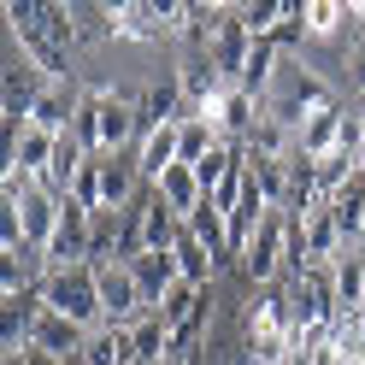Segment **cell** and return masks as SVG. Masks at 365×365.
I'll list each match as a JSON object with an SVG mask.
<instances>
[{
	"label": "cell",
	"instance_id": "1",
	"mask_svg": "<svg viewBox=\"0 0 365 365\" xmlns=\"http://www.w3.org/2000/svg\"><path fill=\"white\" fill-rule=\"evenodd\" d=\"M6 30H12V48L24 53L30 65L48 83L71 77V41H77V18L71 6H36V0H6Z\"/></svg>",
	"mask_w": 365,
	"mask_h": 365
},
{
	"label": "cell",
	"instance_id": "2",
	"mask_svg": "<svg viewBox=\"0 0 365 365\" xmlns=\"http://www.w3.org/2000/svg\"><path fill=\"white\" fill-rule=\"evenodd\" d=\"M330 106H336V88L318 77L312 65L289 59V65H283V77H277V88H271V101H265L259 112H265V118H277L283 130L301 135V130L318 118V112H330Z\"/></svg>",
	"mask_w": 365,
	"mask_h": 365
},
{
	"label": "cell",
	"instance_id": "3",
	"mask_svg": "<svg viewBox=\"0 0 365 365\" xmlns=\"http://www.w3.org/2000/svg\"><path fill=\"white\" fill-rule=\"evenodd\" d=\"M36 294H41V307L65 312V318H71V324H83V330H101V324H106L95 265H59V271H48V277H41Z\"/></svg>",
	"mask_w": 365,
	"mask_h": 365
},
{
	"label": "cell",
	"instance_id": "4",
	"mask_svg": "<svg viewBox=\"0 0 365 365\" xmlns=\"http://www.w3.org/2000/svg\"><path fill=\"white\" fill-rule=\"evenodd\" d=\"M242 271H247V283H259V289H271L289 271V218L283 212L259 218V230L247 236V247H242Z\"/></svg>",
	"mask_w": 365,
	"mask_h": 365
},
{
	"label": "cell",
	"instance_id": "5",
	"mask_svg": "<svg viewBox=\"0 0 365 365\" xmlns=\"http://www.w3.org/2000/svg\"><path fill=\"white\" fill-rule=\"evenodd\" d=\"M88 336H95V330H83V324H71L65 312L41 307V294H36V312H30V348L53 354V359H83Z\"/></svg>",
	"mask_w": 365,
	"mask_h": 365
},
{
	"label": "cell",
	"instance_id": "6",
	"mask_svg": "<svg viewBox=\"0 0 365 365\" xmlns=\"http://www.w3.org/2000/svg\"><path fill=\"white\" fill-rule=\"evenodd\" d=\"M95 277H101V307H106V324H142L148 318V301H142V289H135V277H130V265H118V259H106V265H95Z\"/></svg>",
	"mask_w": 365,
	"mask_h": 365
},
{
	"label": "cell",
	"instance_id": "7",
	"mask_svg": "<svg viewBox=\"0 0 365 365\" xmlns=\"http://www.w3.org/2000/svg\"><path fill=\"white\" fill-rule=\"evenodd\" d=\"M207 59L218 65L230 83H242V71H247V59H254V36H247V24L236 18V6H224V18H218V30L207 36Z\"/></svg>",
	"mask_w": 365,
	"mask_h": 365
},
{
	"label": "cell",
	"instance_id": "8",
	"mask_svg": "<svg viewBox=\"0 0 365 365\" xmlns=\"http://www.w3.org/2000/svg\"><path fill=\"white\" fill-rule=\"evenodd\" d=\"M53 153H59V135H53V130H41V124H24L18 135H6V165L30 171V177H48Z\"/></svg>",
	"mask_w": 365,
	"mask_h": 365
},
{
	"label": "cell",
	"instance_id": "9",
	"mask_svg": "<svg viewBox=\"0 0 365 365\" xmlns=\"http://www.w3.org/2000/svg\"><path fill=\"white\" fill-rule=\"evenodd\" d=\"M77 106H83V88H77L71 77H65V83H48V88L36 95V106H30V124L65 135V130H71V118H77Z\"/></svg>",
	"mask_w": 365,
	"mask_h": 365
},
{
	"label": "cell",
	"instance_id": "10",
	"mask_svg": "<svg viewBox=\"0 0 365 365\" xmlns=\"http://www.w3.org/2000/svg\"><path fill=\"white\" fill-rule=\"evenodd\" d=\"M182 159V124H159L142 135V148H135V165H142V182H159L171 165Z\"/></svg>",
	"mask_w": 365,
	"mask_h": 365
},
{
	"label": "cell",
	"instance_id": "11",
	"mask_svg": "<svg viewBox=\"0 0 365 365\" xmlns=\"http://www.w3.org/2000/svg\"><path fill=\"white\" fill-rule=\"evenodd\" d=\"M148 189H153L159 200H165V207H171L177 218H189L195 207H207V189H200L195 165H182V159H177V165H171L165 177H159V182H148Z\"/></svg>",
	"mask_w": 365,
	"mask_h": 365
},
{
	"label": "cell",
	"instance_id": "12",
	"mask_svg": "<svg viewBox=\"0 0 365 365\" xmlns=\"http://www.w3.org/2000/svg\"><path fill=\"white\" fill-rule=\"evenodd\" d=\"M130 277H135V289H142V301H148V312L171 294V283H182V271H177V259L171 254H142V259H130Z\"/></svg>",
	"mask_w": 365,
	"mask_h": 365
},
{
	"label": "cell",
	"instance_id": "13",
	"mask_svg": "<svg viewBox=\"0 0 365 365\" xmlns=\"http://www.w3.org/2000/svg\"><path fill=\"white\" fill-rule=\"evenodd\" d=\"M341 135H348V112L341 106H330V112H318V118L294 135V148H301L307 159H324V153H336L341 148Z\"/></svg>",
	"mask_w": 365,
	"mask_h": 365
},
{
	"label": "cell",
	"instance_id": "14",
	"mask_svg": "<svg viewBox=\"0 0 365 365\" xmlns=\"http://www.w3.org/2000/svg\"><path fill=\"white\" fill-rule=\"evenodd\" d=\"M171 259H177V271H182V283H195V289H207V283H212V271H218L212 247L200 242L189 224H182V236H177V247H171Z\"/></svg>",
	"mask_w": 365,
	"mask_h": 365
},
{
	"label": "cell",
	"instance_id": "15",
	"mask_svg": "<svg viewBox=\"0 0 365 365\" xmlns=\"http://www.w3.org/2000/svg\"><path fill=\"white\" fill-rule=\"evenodd\" d=\"M289 12H294V0H242V6H236V18L247 24L254 41H271V36L289 24Z\"/></svg>",
	"mask_w": 365,
	"mask_h": 365
},
{
	"label": "cell",
	"instance_id": "16",
	"mask_svg": "<svg viewBox=\"0 0 365 365\" xmlns=\"http://www.w3.org/2000/svg\"><path fill=\"white\" fill-rule=\"evenodd\" d=\"M83 365H135L130 330L124 324H101L95 336H88V348H83Z\"/></svg>",
	"mask_w": 365,
	"mask_h": 365
},
{
	"label": "cell",
	"instance_id": "17",
	"mask_svg": "<svg viewBox=\"0 0 365 365\" xmlns=\"http://www.w3.org/2000/svg\"><path fill=\"white\" fill-rule=\"evenodd\" d=\"M182 224H189V230H195L200 242H207V247H212V259H218V265H224V259H230V254H236V247H230V218H224V212L212 207V200H207V207H195V212H189V218H182Z\"/></svg>",
	"mask_w": 365,
	"mask_h": 365
},
{
	"label": "cell",
	"instance_id": "18",
	"mask_svg": "<svg viewBox=\"0 0 365 365\" xmlns=\"http://www.w3.org/2000/svg\"><path fill=\"white\" fill-rule=\"evenodd\" d=\"M336 301H341V312L365 307V254L359 247H341V259H336Z\"/></svg>",
	"mask_w": 365,
	"mask_h": 365
},
{
	"label": "cell",
	"instance_id": "19",
	"mask_svg": "<svg viewBox=\"0 0 365 365\" xmlns=\"http://www.w3.org/2000/svg\"><path fill=\"white\" fill-rule=\"evenodd\" d=\"M294 159V153H289ZM289 159H254V153H247V171H254V182H259V189H265V200H271V207H289Z\"/></svg>",
	"mask_w": 365,
	"mask_h": 365
},
{
	"label": "cell",
	"instance_id": "20",
	"mask_svg": "<svg viewBox=\"0 0 365 365\" xmlns=\"http://www.w3.org/2000/svg\"><path fill=\"white\" fill-rule=\"evenodd\" d=\"M212 148H224V130L212 124V118H182V165H200V159H207Z\"/></svg>",
	"mask_w": 365,
	"mask_h": 365
},
{
	"label": "cell",
	"instance_id": "21",
	"mask_svg": "<svg viewBox=\"0 0 365 365\" xmlns=\"http://www.w3.org/2000/svg\"><path fill=\"white\" fill-rule=\"evenodd\" d=\"M236 165H242V148H236V142H224V148H212V153H207V159H200V165H195V177H200V189H207V200L218 195V182L230 177Z\"/></svg>",
	"mask_w": 365,
	"mask_h": 365
},
{
	"label": "cell",
	"instance_id": "22",
	"mask_svg": "<svg viewBox=\"0 0 365 365\" xmlns=\"http://www.w3.org/2000/svg\"><path fill=\"white\" fill-rule=\"evenodd\" d=\"M71 135H77L88 153H101V88H83V106H77V118H71Z\"/></svg>",
	"mask_w": 365,
	"mask_h": 365
},
{
	"label": "cell",
	"instance_id": "23",
	"mask_svg": "<svg viewBox=\"0 0 365 365\" xmlns=\"http://www.w3.org/2000/svg\"><path fill=\"white\" fill-rule=\"evenodd\" d=\"M200 301H207V289H195V283H171V294H165V301H159L153 312H159V318H165V324L177 330V324H182V318H189Z\"/></svg>",
	"mask_w": 365,
	"mask_h": 365
},
{
	"label": "cell",
	"instance_id": "24",
	"mask_svg": "<svg viewBox=\"0 0 365 365\" xmlns=\"http://www.w3.org/2000/svg\"><path fill=\"white\" fill-rule=\"evenodd\" d=\"M341 24H348L341 0H307V36H336Z\"/></svg>",
	"mask_w": 365,
	"mask_h": 365
},
{
	"label": "cell",
	"instance_id": "25",
	"mask_svg": "<svg viewBox=\"0 0 365 365\" xmlns=\"http://www.w3.org/2000/svg\"><path fill=\"white\" fill-rule=\"evenodd\" d=\"M101 165H106V153H88L83 171H77V182H71V200H83L88 212H101Z\"/></svg>",
	"mask_w": 365,
	"mask_h": 365
},
{
	"label": "cell",
	"instance_id": "26",
	"mask_svg": "<svg viewBox=\"0 0 365 365\" xmlns=\"http://www.w3.org/2000/svg\"><path fill=\"white\" fill-rule=\"evenodd\" d=\"M348 83H354V95H365V36L354 41V53H348Z\"/></svg>",
	"mask_w": 365,
	"mask_h": 365
},
{
	"label": "cell",
	"instance_id": "27",
	"mask_svg": "<svg viewBox=\"0 0 365 365\" xmlns=\"http://www.w3.org/2000/svg\"><path fill=\"white\" fill-rule=\"evenodd\" d=\"M0 365H30V348H18V354H6Z\"/></svg>",
	"mask_w": 365,
	"mask_h": 365
},
{
	"label": "cell",
	"instance_id": "28",
	"mask_svg": "<svg viewBox=\"0 0 365 365\" xmlns=\"http://www.w3.org/2000/svg\"><path fill=\"white\" fill-rule=\"evenodd\" d=\"M359 171H365V142H359Z\"/></svg>",
	"mask_w": 365,
	"mask_h": 365
},
{
	"label": "cell",
	"instance_id": "29",
	"mask_svg": "<svg viewBox=\"0 0 365 365\" xmlns=\"http://www.w3.org/2000/svg\"><path fill=\"white\" fill-rule=\"evenodd\" d=\"M359 118H365V95H359Z\"/></svg>",
	"mask_w": 365,
	"mask_h": 365
},
{
	"label": "cell",
	"instance_id": "30",
	"mask_svg": "<svg viewBox=\"0 0 365 365\" xmlns=\"http://www.w3.org/2000/svg\"><path fill=\"white\" fill-rule=\"evenodd\" d=\"M359 365H365V359H359Z\"/></svg>",
	"mask_w": 365,
	"mask_h": 365
},
{
	"label": "cell",
	"instance_id": "31",
	"mask_svg": "<svg viewBox=\"0 0 365 365\" xmlns=\"http://www.w3.org/2000/svg\"><path fill=\"white\" fill-rule=\"evenodd\" d=\"M242 365H247V359H242Z\"/></svg>",
	"mask_w": 365,
	"mask_h": 365
}]
</instances>
